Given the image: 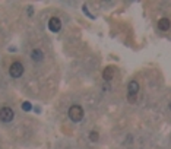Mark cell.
Returning a JSON list of instances; mask_svg holds the SVG:
<instances>
[{
	"instance_id": "6da1fadb",
	"label": "cell",
	"mask_w": 171,
	"mask_h": 149,
	"mask_svg": "<svg viewBox=\"0 0 171 149\" xmlns=\"http://www.w3.org/2000/svg\"><path fill=\"white\" fill-rule=\"evenodd\" d=\"M69 117H70V120H73V121H81L83 117L82 107H79V105H72V107L69 108Z\"/></svg>"
},
{
	"instance_id": "7a4b0ae2",
	"label": "cell",
	"mask_w": 171,
	"mask_h": 149,
	"mask_svg": "<svg viewBox=\"0 0 171 149\" xmlns=\"http://www.w3.org/2000/svg\"><path fill=\"white\" fill-rule=\"evenodd\" d=\"M127 92H129V99L132 101V103H135L136 95H138V92H139V83L136 82V81H132V82L129 83Z\"/></svg>"
},
{
	"instance_id": "3957f363",
	"label": "cell",
	"mask_w": 171,
	"mask_h": 149,
	"mask_svg": "<svg viewBox=\"0 0 171 149\" xmlns=\"http://www.w3.org/2000/svg\"><path fill=\"white\" fill-rule=\"evenodd\" d=\"M13 116H15V113H13L12 108H9V107H5L0 110V120L5 121V123L12 121V120H13Z\"/></svg>"
},
{
	"instance_id": "277c9868",
	"label": "cell",
	"mask_w": 171,
	"mask_h": 149,
	"mask_svg": "<svg viewBox=\"0 0 171 149\" xmlns=\"http://www.w3.org/2000/svg\"><path fill=\"white\" fill-rule=\"evenodd\" d=\"M11 76L12 77H19L22 76V73H24V66H22L19 62H15V63H12V66H11Z\"/></svg>"
},
{
	"instance_id": "5b68a950",
	"label": "cell",
	"mask_w": 171,
	"mask_h": 149,
	"mask_svg": "<svg viewBox=\"0 0 171 149\" xmlns=\"http://www.w3.org/2000/svg\"><path fill=\"white\" fill-rule=\"evenodd\" d=\"M60 28H62V22H60L59 18H51V19L48 21V29L51 32H59Z\"/></svg>"
},
{
	"instance_id": "8992f818",
	"label": "cell",
	"mask_w": 171,
	"mask_h": 149,
	"mask_svg": "<svg viewBox=\"0 0 171 149\" xmlns=\"http://www.w3.org/2000/svg\"><path fill=\"white\" fill-rule=\"evenodd\" d=\"M114 76V69L111 66L108 67H105L104 69V72H103V77H104V81H111Z\"/></svg>"
},
{
	"instance_id": "52a82bcc",
	"label": "cell",
	"mask_w": 171,
	"mask_h": 149,
	"mask_svg": "<svg viewBox=\"0 0 171 149\" xmlns=\"http://www.w3.org/2000/svg\"><path fill=\"white\" fill-rule=\"evenodd\" d=\"M158 28H160L161 31H167V29L170 28V19H167V18L160 19V22H158Z\"/></svg>"
},
{
	"instance_id": "ba28073f",
	"label": "cell",
	"mask_w": 171,
	"mask_h": 149,
	"mask_svg": "<svg viewBox=\"0 0 171 149\" xmlns=\"http://www.w3.org/2000/svg\"><path fill=\"white\" fill-rule=\"evenodd\" d=\"M31 57L35 60V62H40V60H42V57H44V54H42L41 50H34V51L31 53Z\"/></svg>"
},
{
	"instance_id": "9c48e42d",
	"label": "cell",
	"mask_w": 171,
	"mask_h": 149,
	"mask_svg": "<svg viewBox=\"0 0 171 149\" xmlns=\"http://www.w3.org/2000/svg\"><path fill=\"white\" fill-rule=\"evenodd\" d=\"M89 139H91L92 142H97V140H98V133H97V132H91V134H89Z\"/></svg>"
},
{
	"instance_id": "30bf717a",
	"label": "cell",
	"mask_w": 171,
	"mask_h": 149,
	"mask_svg": "<svg viewBox=\"0 0 171 149\" xmlns=\"http://www.w3.org/2000/svg\"><path fill=\"white\" fill-rule=\"evenodd\" d=\"M22 108H24L25 111H29V110H31V104H29V103H24V104H22Z\"/></svg>"
}]
</instances>
